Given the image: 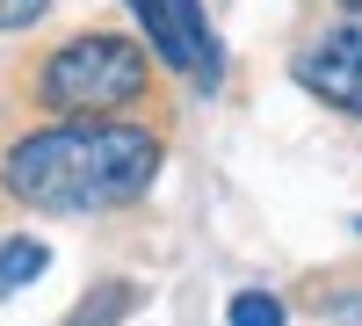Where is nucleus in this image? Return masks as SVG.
I'll use <instances>...</instances> for the list:
<instances>
[{"mask_svg": "<svg viewBox=\"0 0 362 326\" xmlns=\"http://www.w3.org/2000/svg\"><path fill=\"white\" fill-rule=\"evenodd\" d=\"M160 174V138L138 124H51L22 138L0 182L29 211H116L138 203Z\"/></svg>", "mask_w": 362, "mask_h": 326, "instance_id": "nucleus-1", "label": "nucleus"}, {"mask_svg": "<svg viewBox=\"0 0 362 326\" xmlns=\"http://www.w3.org/2000/svg\"><path fill=\"white\" fill-rule=\"evenodd\" d=\"M131 15L145 22L153 51L167 58L174 73H189L196 87H218L225 51H218V37H210V22H203V8H196V0H131Z\"/></svg>", "mask_w": 362, "mask_h": 326, "instance_id": "nucleus-3", "label": "nucleus"}, {"mask_svg": "<svg viewBox=\"0 0 362 326\" xmlns=\"http://www.w3.org/2000/svg\"><path fill=\"white\" fill-rule=\"evenodd\" d=\"M131 305H138V290H131V283H102V290H87V305H80L66 326H116Z\"/></svg>", "mask_w": 362, "mask_h": 326, "instance_id": "nucleus-6", "label": "nucleus"}, {"mask_svg": "<svg viewBox=\"0 0 362 326\" xmlns=\"http://www.w3.org/2000/svg\"><path fill=\"white\" fill-rule=\"evenodd\" d=\"M297 80H305L319 102L362 116V29H334L326 44H312L297 58Z\"/></svg>", "mask_w": 362, "mask_h": 326, "instance_id": "nucleus-4", "label": "nucleus"}, {"mask_svg": "<svg viewBox=\"0 0 362 326\" xmlns=\"http://www.w3.org/2000/svg\"><path fill=\"white\" fill-rule=\"evenodd\" d=\"M44 8H51V0H0V29H29Z\"/></svg>", "mask_w": 362, "mask_h": 326, "instance_id": "nucleus-8", "label": "nucleus"}, {"mask_svg": "<svg viewBox=\"0 0 362 326\" xmlns=\"http://www.w3.org/2000/svg\"><path fill=\"white\" fill-rule=\"evenodd\" d=\"M225 319H232V326H283V305H276V298H261V290H247V298H232Z\"/></svg>", "mask_w": 362, "mask_h": 326, "instance_id": "nucleus-7", "label": "nucleus"}, {"mask_svg": "<svg viewBox=\"0 0 362 326\" xmlns=\"http://www.w3.org/2000/svg\"><path fill=\"white\" fill-rule=\"evenodd\" d=\"M44 261H51V254H44L37 240H8V247H0V298H15L22 283H37Z\"/></svg>", "mask_w": 362, "mask_h": 326, "instance_id": "nucleus-5", "label": "nucleus"}, {"mask_svg": "<svg viewBox=\"0 0 362 326\" xmlns=\"http://www.w3.org/2000/svg\"><path fill=\"white\" fill-rule=\"evenodd\" d=\"M138 87H145V58L124 37H73L44 66V102L66 109V116L124 109V102H138Z\"/></svg>", "mask_w": 362, "mask_h": 326, "instance_id": "nucleus-2", "label": "nucleus"}]
</instances>
